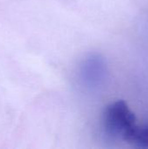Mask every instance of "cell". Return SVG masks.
<instances>
[{
    "mask_svg": "<svg viewBox=\"0 0 148 149\" xmlns=\"http://www.w3.org/2000/svg\"><path fill=\"white\" fill-rule=\"evenodd\" d=\"M136 124V117L124 100H118L106 107L103 114V127L111 136L118 137Z\"/></svg>",
    "mask_w": 148,
    "mask_h": 149,
    "instance_id": "6da1fadb",
    "label": "cell"
},
{
    "mask_svg": "<svg viewBox=\"0 0 148 149\" xmlns=\"http://www.w3.org/2000/svg\"><path fill=\"white\" fill-rule=\"evenodd\" d=\"M122 139L134 147L148 148V124L140 126L135 124L125 133Z\"/></svg>",
    "mask_w": 148,
    "mask_h": 149,
    "instance_id": "7a4b0ae2",
    "label": "cell"
}]
</instances>
